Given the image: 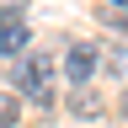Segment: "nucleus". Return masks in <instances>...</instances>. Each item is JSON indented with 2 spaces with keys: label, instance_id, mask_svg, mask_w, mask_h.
<instances>
[{
  "label": "nucleus",
  "instance_id": "f257e3e1",
  "mask_svg": "<svg viewBox=\"0 0 128 128\" xmlns=\"http://www.w3.org/2000/svg\"><path fill=\"white\" fill-rule=\"evenodd\" d=\"M11 80H16V91H22L27 102L48 107V102H54V91H59V64L43 59V54H27V59L11 64Z\"/></svg>",
  "mask_w": 128,
  "mask_h": 128
},
{
  "label": "nucleus",
  "instance_id": "f03ea898",
  "mask_svg": "<svg viewBox=\"0 0 128 128\" xmlns=\"http://www.w3.org/2000/svg\"><path fill=\"white\" fill-rule=\"evenodd\" d=\"M27 43H32V32H27L22 16H0V54H6V59H22Z\"/></svg>",
  "mask_w": 128,
  "mask_h": 128
},
{
  "label": "nucleus",
  "instance_id": "7ed1b4c3",
  "mask_svg": "<svg viewBox=\"0 0 128 128\" xmlns=\"http://www.w3.org/2000/svg\"><path fill=\"white\" fill-rule=\"evenodd\" d=\"M96 75V48L91 43H75L70 54H64V80H75V86H86Z\"/></svg>",
  "mask_w": 128,
  "mask_h": 128
},
{
  "label": "nucleus",
  "instance_id": "20e7f679",
  "mask_svg": "<svg viewBox=\"0 0 128 128\" xmlns=\"http://www.w3.org/2000/svg\"><path fill=\"white\" fill-rule=\"evenodd\" d=\"M70 107H75V118H96V112H102V102H96L91 91H75V102H70Z\"/></svg>",
  "mask_w": 128,
  "mask_h": 128
},
{
  "label": "nucleus",
  "instance_id": "39448f33",
  "mask_svg": "<svg viewBox=\"0 0 128 128\" xmlns=\"http://www.w3.org/2000/svg\"><path fill=\"white\" fill-rule=\"evenodd\" d=\"M102 22H107V27H128V6H118V0H102Z\"/></svg>",
  "mask_w": 128,
  "mask_h": 128
},
{
  "label": "nucleus",
  "instance_id": "423d86ee",
  "mask_svg": "<svg viewBox=\"0 0 128 128\" xmlns=\"http://www.w3.org/2000/svg\"><path fill=\"white\" fill-rule=\"evenodd\" d=\"M16 118H22V102H11V96H0V128H11Z\"/></svg>",
  "mask_w": 128,
  "mask_h": 128
},
{
  "label": "nucleus",
  "instance_id": "0eeeda50",
  "mask_svg": "<svg viewBox=\"0 0 128 128\" xmlns=\"http://www.w3.org/2000/svg\"><path fill=\"white\" fill-rule=\"evenodd\" d=\"M27 11V0H0V16H22Z\"/></svg>",
  "mask_w": 128,
  "mask_h": 128
},
{
  "label": "nucleus",
  "instance_id": "6e6552de",
  "mask_svg": "<svg viewBox=\"0 0 128 128\" xmlns=\"http://www.w3.org/2000/svg\"><path fill=\"white\" fill-rule=\"evenodd\" d=\"M123 118H128V91H123Z\"/></svg>",
  "mask_w": 128,
  "mask_h": 128
},
{
  "label": "nucleus",
  "instance_id": "1a4fd4ad",
  "mask_svg": "<svg viewBox=\"0 0 128 128\" xmlns=\"http://www.w3.org/2000/svg\"><path fill=\"white\" fill-rule=\"evenodd\" d=\"M118 6H128V0H118Z\"/></svg>",
  "mask_w": 128,
  "mask_h": 128
}]
</instances>
